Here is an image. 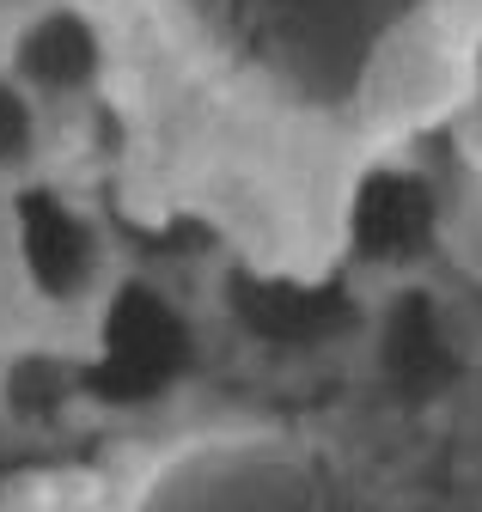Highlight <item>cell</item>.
Listing matches in <instances>:
<instances>
[{
    "mask_svg": "<svg viewBox=\"0 0 482 512\" xmlns=\"http://www.w3.org/2000/svg\"><path fill=\"white\" fill-rule=\"evenodd\" d=\"M104 31L98 110L165 177L232 208L287 202L281 275H330L354 189L458 116L482 0H80ZM336 263V256H330Z\"/></svg>",
    "mask_w": 482,
    "mask_h": 512,
    "instance_id": "1",
    "label": "cell"
},
{
    "mask_svg": "<svg viewBox=\"0 0 482 512\" xmlns=\"http://www.w3.org/2000/svg\"><path fill=\"white\" fill-rule=\"evenodd\" d=\"M220 305L238 330L275 354L324 348L360 324V305L348 299L342 275H275V269L238 263L220 287Z\"/></svg>",
    "mask_w": 482,
    "mask_h": 512,
    "instance_id": "4",
    "label": "cell"
},
{
    "mask_svg": "<svg viewBox=\"0 0 482 512\" xmlns=\"http://www.w3.org/2000/svg\"><path fill=\"white\" fill-rule=\"evenodd\" d=\"M55 116L43 98H31L7 68H0V177L13 183H37V165L49 153Z\"/></svg>",
    "mask_w": 482,
    "mask_h": 512,
    "instance_id": "6",
    "label": "cell"
},
{
    "mask_svg": "<svg viewBox=\"0 0 482 512\" xmlns=\"http://www.w3.org/2000/svg\"><path fill=\"white\" fill-rule=\"evenodd\" d=\"M110 512H391L342 445L306 427H202L135 476Z\"/></svg>",
    "mask_w": 482,
    "mask_h": 512,
    "instance_id": "2",
    "label": "cell"
},
{
    "mask_svg": "<svg viewBox=\"0 0 482 512\" xmlns=\"http://www.w3.org/2000/svg\"><path fill=\"white\" fill-rule=\"evenodd\" d=\"M458 238H464V256L482 275V159H470V189L458 202Z\"/></svg>",
    "mask_w": 482,
    "mask_h": 512,
    "instance_id": "8",
    "label": "cell"
},
{
    "mask_svg": "<svg viewBox=\"0 0 482 512\" xmlns=\"http://www.w3.org/2000/svg\"><path fill=\"white\" fill-rule=\"evenodd\" d=\"M452 122H458V135H464V153L482 159V31H476V43L464 55V98H458Z\"/></svg>",
    "mask_w": 482,
    "mask_h": 512,
    "instance_id": "7",
    "label": "cell"
},
{
    "mask_svg": "<svg viewBox=\"0 0 482 512\" xmlns=\"http://www.w3.org/2000/svg\"><path fill=\"white\" fill-rule=\"evenodd\" d=\"M373 360H379V378L391 384V397H440L446 378L458 366V348H452V324H446V305L428 281H391L385 305L373 311Z\"/></svg>",
    "mask_w": 482,
    "mask_h": 512,
    "instance_id": "5",
    "label": "cell"
},
{
    "mask_svg": "<svg viewBox=\"0 0 482 512\" xmlns=\"http://www.w3.org/2000/svg\"><path fill=\"white\" fill-rule=\"evenodd\" d=\"M0 68L31 98L55 110H98L110 55L104 31L80 0H7L0 19Z\"/></svg>",
    "mask_w": 482,
    "mask_h": 512,
    "instance_id": "3",
    "label": "cell"
}]
</instances>
